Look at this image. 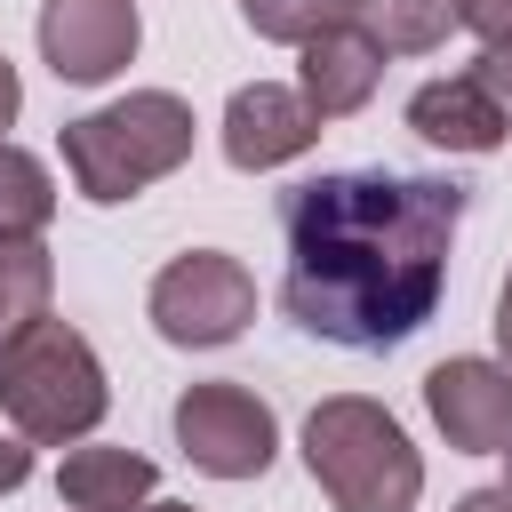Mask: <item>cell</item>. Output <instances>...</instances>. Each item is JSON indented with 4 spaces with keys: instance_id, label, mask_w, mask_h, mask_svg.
<instances>
[{
    "instance_id": "obj_7",
    "label": "cell",
    "mask_w": 512,
    "mask_h": 512,
    "mask_svg": "<svg viewBox=\"0 0 512 512\" xmlns=\"http://www.w3.org/2000/svg\"><path fill=\"white\" fill-rule=\"evenodd\" d=\"M144 16L136 0H40V56L64 88H104L136 64Z\"/></svg>"
},
{
    "instance_id": "obj_23",
    "label": "cell",
    "mask_w": 512,
    "mask_h": 512,
    "mask_svg": "<svg viewBox=\"0 0 512 512\" xmlns=\"http://www.w3.org/2000/svg\"><path fill=\"white\" fill-rule=\"evenodd\" d=\"M136 512H192V504H136Z\"/></svg>"
},
{
    "instance_id": "obj_1",
    "label": "cell",
    "mask_w": 512,
    "mask_h": 512,
    "mask_svg": "<svg viewBox=\"0 0 512 512\" xmlns=\"http://www.w3.org/2000/svg\"><path fill=\"white\" fill-rule=\"evenodd\" d=\"M456 224L464 184L448 176L328 168L280 192V240H288L280 312L336 352H392L440 312Z\"/></svg>"
},
{
    "instance_id": "obj_10",
    "label": "cell",
    "mask_w": 512,
    "mask_h": 512,
    "mask_svg": "<svg viewBox=\"0 0 512 512\" xmlns=\"http://www.w3.org/2000/svg\"><path fill=\"white\" fill-rule=\"evenodd\" d=\"M376 80H384V48H376L360 24H328L320 40L296 48V88H304V104H312L320 120L360 112V104L376 96Z\"/></svg>"
},
{
    "instance_id": "obj_3",
    "label": "cell",
    "mask_w": 512,
    "mask_h": 512,
    "mask_svg": "<svg viewBox=\"0 0 512 512\" xmlns=\"http://www.w3.org/2000/svg\"><path fill=\"white\" fill-rule=\"evenodd\" d=\"M304 472L336 512H416V496H424L416 440L368 392H328L304 416Z\"/></svg>"
},
{
    "instance_id": "obj_21",
    "label": "cell",
    "mask_w": 512,
    "mask_h": 512,
    "mask_svg": "<svg viewBox=\"0 0 512 512\" xmlns=\"http://www.w3.org/2000/svg\"><path fill=\"white\" fill-rule=\"evenodd\" d=\"M448 512H512V488H472V496H456Z\"/></svg>"
},
{
    "instance_id": "obj_15",
    "label": "cell",
    "mask_w": 512,
    "mask_h": 512,
    "mask_svg": "<svg viewBox=\"0 0 512 512\" xmlns=\"http://www.w3.org/2000/svg\"><path fill=\"white\" fill-rule=\"evenodd\" d=\"M56 216V176L40 152L0 144V240H40Z\"/></svg>"
},
{
    "instance_id": "obj_17",
    "label": "cell",
    "mask_w": 512,
    "mask_h": 512,
    "mask_svg": "<svg viewBox=\"0 0 512 512\" xmlns=\"http://www.w3.org/2000/svg\"><path fill=\"white\" fill-rule=\"evenodd\" d=\"M456 24L480 48H512V0H456Z\"/></svg>"
},
{
    "instance_id": "obj_12",
    "label": "cell",
    "mask_w": 512,
    "mask_h": 512,
    "mask_svg": "<svg viewBox=\"0 0 512 512\" xmlns=\"http://www.w3.org/2000/svg\"><path fill=\"white\" fill-rule=\"evenodd\" d=\"M152 456H136V448H72L64 464H56V496H64V512H136V504H152Z\"/></svg>"
},
{
    "instance_id": "obj_4",
    "label": "cell",
    "mask_w": 512,
    "mask_h": 512,
    "mask_svg": "<svg viewBox=\"0 0 512 512\" xmlns=\"http://www.w3.org/2000/svg\"><path fill=\"white\" fill-rule=\"evenodd\" d=\"M112 408V384H104V360L96 344L72 328V320H32L8 352H0V416L8 432H24L32 448H72L104 424Z\"/></svg>"
},
{
    "instance_id": "obj_22",
    "label": "cell",
    "mask_w": 512,
    "mask_h": 512,
    "mask_svg": "<svg viewBox=\"0 0 512 512\" xmlns=\"http://www.w3.org/2000/svg\"><path fill=\"white\" fill-rule=\"evenodd\" d=\"M496 352H504V368H512V272H504V288H496Z\"/></svg>"
},
{
    "instance_id": "obj_20",
    "label": "cell",
    "mask_w": 512,
    "mask_h": 512,
    "mask_svg": "<svg viewBox=\"0 0 512 512\" xmlns=\"http://www.w3.org/2000/svg\"><path fill=\"white\" fill-rule=\"evenodd\" d=\"M16 112H24V80H16V64L0 56V144H8V128H16Z\"/></svg>"
},
{
    "instance_id": "obj_16",
    "label": "cell",
    "mask_w": 512,
    "mask_h": 512,
    "mask_svg": "<svg viewBox=\"0 0 512 512\" xmlns=\"http://www.w3.org/2000/svg\"><path fill=\"white\" fill-rule=\"evenodd\" d=\"M240 24L272 48H304L328 24H352V0H240Z\"/></svg>"
},
{
    "instance_id": "obj_24",
    "label": "cell",
    "mask_w": 512,
    "mask_h": 512,
    "mask_svg": "<svg viewBox=\"0 0 512 512\" xmlns=\"http://www.w3.org/2000/svg\"><path fill=\"white\" fill-rule=\"evenodd\" d=\"M504 488H512V440H504Z\"/></svg>"
},
{
    "instance_id": "obj_2",
    "label": "cell",
    "mask_w": 512,
    "mask_h": 512,
    "mask_svg": "<svg viewBox=\"0 0 512 512\" xmlns=\"http://www.w3.org/2000/svg\"><path fill=\"white\" fill-rule=\"evenodd\" d=\"M192 128L200 120H192V104L176 88H128V96L64 120L56 144H64L72 192L96 200V208H120V200H136L144 184H160V176H176L192 160Z\"/></svg>"
},
{
    "instance_id": "obj_5",
    "label": "cell",
    "mask_w": 512,
    "mask_h": 512,
    "mask_svg": "<svg viewBox=\"0 0 512 512\" xmlns=\"http://www.w3.org/2000/svg\"><path fill=\"white\" fill-rule=\"evenodd\" d=\"M144 312H152V328H160L176 352H216V344H232V336L256 320V280H248V264L224 256V248H184V256L160 264Z\"/></svg>"
},
{
    "instance_id": "obj_9",
    "label": "cell",
    "mask_w": 512,
    "mask_h": 512,
    "mask_svg": "<svg viewBox=\"0 0 512 512\" xmlns=\"http://www.w3.org/2000/svg\"><path fill=\"white\" fill-rule=\"evenodd\" d=\"M320 128H328V120L304 104V88L248 80V88H232V104H224V160H232L240 176H272V168L304 160V152L320 144Z\"/></svg>"
},
{
    "instance_id": "obj_19",
    "label": "cell",
    "mask_w": 512,
    "mask_h": 512,
    "mask_svg": "<svg viewBox=\"0 0 512 512\" xmlns=\"http://www.w3.org/2000/svg\"><path fill=\"white\" fill-rule=\"evenodd\" d=\"M32 480V440L24 432H0V496H16Z\"/></svg>"
},
{
    "instance_id": "obj_8",
    "label": "cell",
    "mask_w": 512,
    "mask_h": 512,
    "mask_svg": "<svg viewBox=\"0 0 512 512\" xmlns=\"http://www.w3.org/2000/svg\"><path fill=\"white\" fill-rule=\"evenodd\" d=\"M424 416L440 424V440L456 456H504V440H512V368L480 360V352L440 360L424 376Z\"/></svg>"
},
{
    "instance_id": "obj_18",
    "label": "cell",
    "mask_w": 512,
    "mask_h": 512,
    "mask_svg": "<svg viewBox=\"0 0 512 512\" xmlns=\"http://www.w3.org/2000/svg\"><path fill=\"white\" fill-rule=\"evenodd\" d=\"M464 72L488 88V104H496V112H504V128H512V48H480Z\"/></svg>"
},
{
    "instance_id": "obj_6",
    "label": "cell",
    "mask_w": 512,
    "mask_h": 512,
    "mask_svg": "<svg viewBox=\"0 0 512 512\" xmlns=\"http://www.w3.org/2000/svg\"><path fill=\"white\" fill-rule=\"evenodd\" d=\"M168 424H176L184 464L208 472V480H264L272 456H280V416H272V400H256V392L232 384V376L184 384Z\"/></svg>"
},
{
    "instance_id": "obj_13",
    "label": "cell",
    "mask_w": 512,
    "mask_h": 512,
    "mask_svg": "<svg viewBox=\"0 0 512 512\" xmlns=\"http://www.w3.org/2000/svg\"><path fill=\"white\" fill-rule=\"evenodd\" d=\"M352 24L384 56H432L456 32V0H352Z\"/></svg>"
},
{
    "instance_id": "obj_11",
    "label": "cell",
    "mask_w": 512,
    "mask_h": 512,
    "mask_svg": "<svg viewBox=\"0 0 512 512\" xmlns=\"http://www.w3.org/2000/svg\"><path fill=\"white\" fill-rule=\"evenodd\" d=\"M408 128L424 136V144H440V152H464V160H488L512 128H504V112L488 104V88L472 80V72H448V80H424L416 96H408Z\"/></svg>"
},
{
    "instance_id": "obj_14",
    "label": "cell",
    "mask_w": 512,
    "mask_h": 512,
    "mask_svg": "<svg viewBox=\"0 0 512 512\" xmlns=\"http://www.w3.org/2000/svg\"><path fill=\"white\" fill-rule=\"evenodd\" d=\"M48 296H56V256L40 240H0V352L48 320Z\"/></svg>"
}]
</instances>
